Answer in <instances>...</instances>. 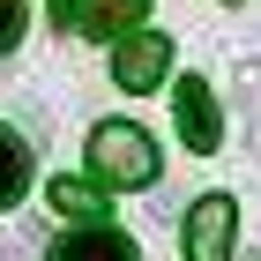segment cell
Wrapping results in <instances>:
<instances>
[{"label": "cell", "mask_w": 261, "mask_h": 261, "mask_svg": "<svg viewBox=\"0 0 261 261\" xmlns=\"http://www.w3.org/2000/svg\"><path fill=\"white\" fill-rule=\"evenodd\" d=\"M22 187H30V142L15 127H0V209H15Z\"/></svg>", "instance_id": "6"}, {"label": "cell", "mask_w": 261, "mask_h": 261, "mask_svg": "<svg viewBox=\"0 0 261 261\" xmlns=\"http://www.w3.org/2000/svg\"><path fill=\"white\" fill-rule=\"evenodd\" d=\"M90 172H97V187H149L157 179V142L142 135L135 120H97V135H90Z\"/></svg>", "instance_id": "1"}, {"label": "cell", "mask_w": 261, "mask_h": 261, "mask_svg": "<svg viewBox=\"0 0 261 261\" xmlns=\"http://www.w3.org/2000/svg\"><path fill=\"white\" fill-rule=\"evenodd\" d=\"M142 15H149V0H90L82 30H90V38H127Z\"/></svg>", "instance_id": "7"}, {"label": "cell", "mask_w": 261, "mask_h": 261, "mask_svg": "<svg viewBox=\"0 0 261 261\" xmlns=\"http://www.w3.org/2000/svg\"><path fill=\"white\" fill-rule=\"evenodd\" d=\"M53 209L105 224V209H112V187H90V179H53Z\"/></svg>", "instance_id": "8"}, {"label": "cell", "mask_w": 261, "mask_h": 261, "mask_svg": "<svg viewBox=\"0 0 261 261\" xmlns=\"http://www.w3.org/2000/svg\"><path fill=\"white\" fill-rule=\"evenodd\" d=\"M0 261H15V254H8V246H0Z\"/></svg>", "instance_id": "11"}, {"label": "cell", "mask_w": 261, "mask_h": 261, "mask_svg": "<svg viewBox=\"0 0 261 261\" xmlns=\"http://www.w3.org/2000/svg\"><path fill=\"white\" fill-rule=\"evenodd\" d=\"M172 112H179L187 149H217L224 120H217V97H209V82H201V75H179V90H172Z\"/></svg>", "instance_id": "4"}, {"label": "cell", "mask_w": 261, "mask_h": 261, "mask_svg": "<svg viewBox=\"0 0 261 261\" xmlns=\"http://www.w3.org/2000/svg\"><path fill=\"white\" fill-rule=\"evenodd\" d=\"M22 15H30L22 0H0V53H15V38H22Z\"/></svg>", "instance_id": "9"}, {"label": "cell", "mask_w": 261, "mask_h": 261, "mask_svg": "<svg viewBox=\"0 0 261 261\" xmlns=\"http://www.w3.org/2000/svg\"><path fill=\"white\" fill-rule=\"evenodd\" d=\"M231 231H239L231 194H201L187 209V261H231Z\"/></svg>", "instance_id": "2"}, {"label": "cell", "mask_w": 261, "mask_h": 261, "mask_svg": "<svg viewBox=\"0 0 261 261\" xmlns=\"http://www.w3.org/2000/svg\"><path fill=\"white\" fill-rule=\"evenodd\" d=\"M164 75H172V45H164L157 30L120 38V53H112V82H120V90H157Z\"/></svg>", "instance_id": "3"}, {"label": "cell", "mask_w": 261, "mask_h": 261, "mask_svg": "<svg viewBox=\"0 0 261 261\" xmlns=\"http://www.w3.org/2000/svg\"><path fill=\"white\" fill-rule=\"evenodd\" d=\"M82 15H90V0H53V22L60 30H82Z\"/></svg>", "instance_id": "10"}, {"label": "cell", "mask_w": 261, "mask_h": 261, "mask_svg": "<svg viewBox=\"0 0 261 261\" xmlns=\"http://www.w3.org/2000/svg\"><path fill=\"white\" fill-rule=\"evenodd\" d=\"M45 261H142L135 239L127 231H112V224H90V231H67V239L45 246Z\"/></svg>", "instance_id": "5"}]
</instances>
